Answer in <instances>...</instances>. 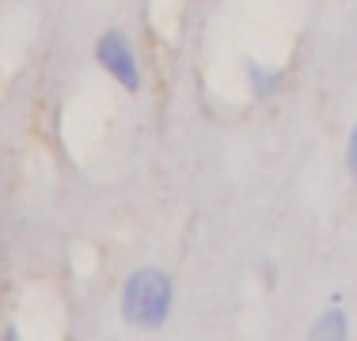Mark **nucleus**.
<instances>
[{
  "label": "nucleus",
  "instance_id": "1",
  "mask_svg": "<svg viewBox=\"0 0 357 341\" xmlns=\"http://www.w3.org/2000/svg\"><path fill=\"white\" fill-rule=\"evenodd\" d=\"M172 277L164 269H137L126 280L122 292V315L133 326H160L172 311Z\"/></svg>",
  "mask_w": 357,
  "mask_h": 341
},
{
  "label": "nucleus",
  "instance_id": "2",
  "mask_svg": "<svg viewBox=\"0 0 357 341\" xmlns=\"http://www.w3.org/2000/svg\"><path fill=\"white\" fill-rule=\"evenodd\" d=\"M96 54H99V65H103L114 80L126 84V91L141 88V72H137V61H133V49H130V42H126L118 31H107L103 38H99Z\"/></svg>",
  "mask_w": 357,
  "mask_h": 341
},
{
  "label": "nucleus",
  "instance_id": "3",
  "mask_svg": "<svg viewBox=\"0 0 357 341\" xmlns=\"http://www.w3.org/2000/svg\"><path fill=\"white\" fill-rule=\"evenodd\" d=\"M346 334V315L342 311H327L316 322V338H342Z\"/></svg>",
  "mask_w": 357,
  "mask_h": 341
},
{
  "label": "nucleus",
  "instance_id": "4",
  "mask_svg": "<svg viewBox=\"0 0 357 341\" xmlns=\"http://www.w3.org/2000/svg\"><path fill=\"white\" fill-rule=\"evenodd\" d=\"M248 72H251V84H255V91H259V95H266V91L282 80V72H266V68H259L255 61H248Z\"/></svg>",
  "mask_w": 357,
  "mask_h": 341
},
{
  "label": "nucleus",
  "instance_id": "5",
  "mask_svg": "<svg viewBox=\"0 0 357 341\" xmlns=\"http://www.w3.org/2000/svg\"><path fill=\"white\" fill-rule=\"evenodd\" d=\"M346 164H350V175L357 178V129L350 133V148H346Z\"/></svg>",
  "mask_w": 357,
  "mask_h": 341
}]
</instances>
